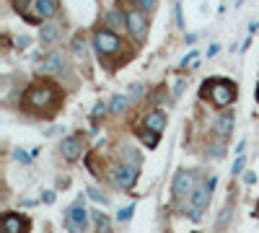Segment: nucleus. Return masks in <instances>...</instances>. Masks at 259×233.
<instances>
[{"label": "nucleus", "instance_id": "2", "mask_svg": "<svg viewBox=\"0 0 259 233\" xmlns=\"http://www.w3.org/2000/svg\"><path fill=\"white\" fill-rule=\"evenodd\" d=\"M200 96H210V101L215 104V107L226 109V107H231V104L236 101V96H239V86H236L233 80H228V78H207L202 83Z\"/></svg>", "mask_w": 259, "mask_h": 233}, {"label": "nucleus", "instance_id": "23", "mask_svg": "<svg viewBox=\"0 0 259 233\" xmlns=\"http://www.w3.org/2000/svg\"><path fill=\"white\" fill-rule=\"evenodd\" d=\"M122 161L130 163V166H140V156H138L135 148H124V151H122Z\"/></svg>", "mask_w": 259, "mask_h": 233}, {"label": "nucleus", "instance_id": "28", "mask_svg": "<svg viewBox=\"0 0 259 233\" xmlns=\"http://www.w3.org/2000/svg\"><path fill=\"white\" fill-rule=\"evenodd\" d=\"M174 21H177V26H179V29H187L184 16H182V3H177V6H174Z\"/></svg>", "mask_w": 259, "mask_h": 233}, {"label": "nucleus", "instance_id": "39", "mask_svg": "<svg viewBox=\"0 0 259 233\" xmlns=\"http://www.w3.org/2000/svg\"><path fill=\"white\" fill-rule=\"evenodd\" d=\"M215 184H218V179H215V176H210V181H207V192H212V189H215Z\"/></svg>", "mask_w": 259, "mask_h": 233}, {"label": "nucleus", "instance_id": "35", "mask_svg": "<svg viewBox=\"0 0 259 233\" xmlns=\"http://www.w3.org/2000/svg\"><path fill=\"white\" fill-rule=\"evenodd\" d=\"M29 41H31L29 36H18V41H16V44H18V50H21V47H29Z\"/></svg>", "mask_w": 259, "mask_h": 233}, {"label": "nucleus", "instance_id": "5", "mask_svg": "<svg viewBox=\"0 0 259 233\" xmlns=\"http://www.w3.org/2000/svg\"><path fill=\"white\" fill-rule=\"evenodd\" d=\"M192 189H194V174L187 171V168H179V171L174 174V184H171V195H174V200L189 197Z\"/></svg>", "mask_w": 259, "mask_h": 233}, {"label": "nucleus", "instance_id": "15", "mask_svg": "<svg viewBox=\"0 0 259 233\" xmlns=\"http://www.w3.org/2000/svg\"><path fill=\"white\" fill-rule=\"evenodd\" d=\"M57 39H60V24H55V21H45L41 29H39V41L45 47H50V44H55Z\"/></svg>", "mask_w": 259, "mask_h": 233}, {"label": "nucleus", "instance_id": "9", "mask_svg": "<svg viewBox=\"0 0 259 233\" xmlns=\"http://www.w3.org/2000/svg\"><path fill=\"white\" fill-rule=\"evenodd\" d=\"M68 70V60H65L62 52H52L47 55L45 60L39 62V73L41 75H57V73H65Z\"/></svg>", "mask_w": 259, "mask_h": 233}, {"label": "nucleus", "instance_id": "38", "mask_svg": "<svg viewBox=\"0 0 259 233\" xmlns=\"http://www.w3.org/2000/svg\"><path fill=\"white\" fill-rule=\"evenodd\" d=\"M41 200H45L47 205H52L55 202V192H45V197H41Z\"/></svg>", "mask_w": 259, "mask_h": 233}, {"label": "nucleus", "instance_id": "18", "mask_svg": "<svg viewBox=\"0 0 259 233\" xmlns=\"http://www.w3.org/2000/svg\"><path fill=\"white\" fill-rule=\"evenodd\" d=\"M138 137L145 143V148H150V151H153V148L158 145V137H161V132H153V130H148V127H143V130L138 132Z\"/></svg>", "mask_w": 259, "mask_h": 233}, {"label": "nucleus", "instance_id": "37", "mask_svg": "<svg viewBox=\"0 0 259 233\" xmlns=\"http://www.w3.org/2000/svg\"><path fill=\"white\" fill-rule=\"evenodd\" d=\"M244 151H246V140H241L239 145H236V153H239V156H244Z\"/></svg>", "mask_w": 259, "mask_h": 233}, {"label": "nucleus", "instance_id": "29", "mask_svg": "<svg viewBox=\"0 0 259 233\" xmlns=\"http://www.w3.org/2000/svg\"><path fill=\"white\" fill-rule=\"evenodd\" d=\"M106 112H109V107H106V104H101V101H99L96 107H94V122H99V119H101V117H104Z\"/></svg>", "mask_w": 259, "mask_h": 233}, {"label": "nucleus", "instance_id": "22", "mask_svg": "<svg viewBox=\"0 0 259 233\" xmlns=\"http://www.w3.org/2000/svg\"><path fill=\"white\" fill-rule=\"evenodd\" d=\"M130 6L138 8V11H156L158 8V0H130Z\"/></svg>", "mask_w": 259, "mask_h": 233}, {"label": "nucleus", "instance_id": "42", "mask_svg": "<svg viewBox=\"0 0 259 233\" xmlns=\"http://www.w3.org/2000/svg\"><path fill=\"white\" fill-rule=\"evenodd\" d=\"M256 104H259V86H256Z\"/></svg>", "mask_w": 259, "mask_h": 233}, {"label": "nucleus", "instance_id": "11", "mask_svg": "<svg viewBox=\"0 0 259 233\" xmlns=\"http://www.w3.org/2000/svg\"><path fill=\"white\" fill-rule=\"evenodd\" d=\"M60 153L65 161H78L80 153H83V140L78 135H68V137H62L60 143Z\"/></svg>", "mask_w": 259, "mask_h": 233}, {"label": "nucleus", "instance_id": "17", "mask_svg": "<svg viewBox=\"0 0 259 233\" xmlns=\"http://www.w3.org/2000/svg\"><path fill=\"white\" fill-rule=\"evenodd\" d=\"M127 104H130V96H124V94H117V96L109 101V112H112V114H124Z\"/></svg>", "mask_w": 259, "mask_h": 233}, {"label": "nucleus", "instance_id": "20", "mask_svg": "<svg viewBox=\"0 0 259 233\" xmlns=\"http://www.w3.org/2000/svg\"><path fill=\"white\" fill-rule=\"evenodd\" d=\"M70 50H73V55H75V57H83V55H85V36H83L80 31L73 36V44H70Z\"/></svg>", "mask_w": 259, "mask_h": 233}, {"label": "nucleus", "instance_id": "41", "mask_svg": "<svg viewBox=\"0 0 259 233\" xmlns=\"http://www.w3.org/2000/svg\"><path fill=\"white\" fill-rule=\"evenodd\" d=\"M254 215H256V218H259V205H256V210H254Z\"/></svg>", "mask_w": 259, "mask_h": 233}, {"label": "nucleus", "instance_id": "4", "mask_svg": "<svg viewBox=\"0 0 259 233\" xmlns=\"http://www.w3.org/2000/svg\"><path fill=\"white\" fill-rule=\"evenodd\" d=\"M85 225H89V210L83 207V202H75L65 210V228L70 233H85Z\"/></svg>", "mask_w": 259, "mask_h": 233}, {"label": "nucleus", "instance_id": "21", "mask_svg": "<svg viewBox=\"0 0 259 233\" xmlns=\"http://www.w3.org/2000/svg\"><path fill=\"white\" fill-rule=\"evenodd\" d=\"M197 62H200V50H189V55L182 60V70H192V68H197Z\"/></svg>", "mask_w": 259, "mask_h": 233}, {"label": "nucleus", "instance_id": "12", "mask_svg": "<svg viewBox=\"0 0 259 233\" xmlns=\"http://www.w3.org/2000/svg\"><path fill=\"white\" fill-rule=\"evenodd\" d=\"M233 124H236L233 112H223L218 119H215V124H212V132H215V137H218V140L231 137V132H233Z\"/></svg>", "mask_w": 259, "mask_h": 233}, {"label": "nucleus", "instance_id": "3", "mask_svg": "<svg viewBox=\"0 0 259 233\" xmlns=\"http://www.w3.org/2000/svg\"><path fill=\"white\" fill-rule=\"evenodd\" d=\"M94 50H96V55H99V62H101V65H106V60H109V57L119 55L122 39H119V34L112 31V29H99V31L94 34Z\"/></svg>", "mask_w": 259, "mask_h": 233}, {"label": "nucleus", "instance_id": "30", "mask_svg": "<svg viewBox=\"0 0 259 233\" xmlns=\"http://www.w3.org/2000/svg\"><path fill=\"white\" fill-rule=\"evenodd\" d=\"M13 158H16V161H21V163H29L34 156H31V153H26V151H21V148H18V151L13 153Z\"/></svg>", "mask_w": 259, "mask_h": 233}, {"label": "nucleus", "instance_id": "25", "mask_svg": "<svg viewBox=\"0 0 259 233\" xmlns=\"http://www.w3.org/2000/svg\"><path fill=\"white\" fill-rule=\"evenodd\" d=\"M133 213H135V205H127V207H122L117 213V220L119 223H130V220H133Z\"/></svg>", "mask_w": 259, "mask_h": 233}, {"label": "nucleus", "instance_id": "19", "mask_svg": "<svg viewBox=\"0 0 259 233\" xmlns=\"http://www.w3.org/2000/svg\"><path fill=\"white\" fill-rule=\"evenodd\" d=\"M94 223H96V233H112V223L109 218H106L104 213H99V210H94Z\"/></svg>", "mask_w": 259, "mask_h": 233}, {"label": "nucleus", "instance_id": "7", "mask_svg": "<svg viewBox=\"0 0 259 233\" xmlns=\"http://www.w3.org/2000/svg\"><path fill=\"white\" fill-rule=\"evenodd\" d=\"M207 200H210V192L207 187H194L192 195H189V218L192 220H200L205 207H207Z\"/></svg>", "mask_w": 259, "mask_h": 233}, {"label": "nucleus", "instance_id": "33", "mask_svg": "<svg viewBox=\"0 0 259 233\" xmlns=\"http://www.w3.org/2000/svg\"><path fill=\"white\" fill-rule=\"evenodd\" d=\"M226 220H231V210H223V213H221V220H218V228H223V225H226Z\"/></svg>", "mask_w": 259, "mask_h": 233}, {"label": "nucleus", "instance_id": "34", "mask_svg": "<svg viewBox=\"0 0 259 233\" xmlns=\"http://www.w3.org/2000/svg\"><path fill=\"white\" fill-rule=\"evenodd\" d=\"M218 52H221V44H210V47H207V57H215Z\"/></svg>", "mask_w": 259, "mask_h": 233}, {"label": "nucleus", "instance_id": "10", "mask_svg": "<svg viewBox=\"0 0 259 233\" xmlns=\"http://www.w3.org/2000/svg\"><path fill=\"white\" fill-rule=\"evenodd\" d=\"M57 13H60V0H31V16H36L39 21H52Z\"/></svg>", "mask_w": 259, "mask_h": 233}, {"label": "nucleus", "instance_id": "40", "mask_svg": "<svg viewBox=\"0 0 259 233\" xmlns=\"http://www.w3.org/2000/svg\"><path fill=\"white\" fill-rule=\"evenodd\" d=\"M256 29H259V21H254V24L249 26V36H254V31H256Z\"/></svg>", "mask_w": 259, "mask_h": 233}, {"label": "nucleus", "instance_id": "8", "mask_svg": "<svg viewBox=\"0 0 259 233\" xmlns=\"http://www.w3.org/2000/svg\"><path fill=\"white\" fill-rule=\"evenodd\" d=\"M138 176H140V166H130V163L122 161L114 168V181H117L119 189H133L135 181H138Z\"/></svg>", "mask_w": 259, "mask_h": 233}, {"label": "nucleus", "instance_id": "24", "mask_svg": "<svg viewBox=\"0 0 259 233\" xmlns=\"http://www.w3.org/2000/svg\"><path fill=\"white\" fill-rule=\"evenodd\" d=\"M85 195H89L94 202H99V205H109V197H104L96 187H89V189H85Z\"/></svg>", "mask_w": 259, "mask_h": 233}, {"label": "nucleus", "instance_id": "13", "mask_svg": "<svg viewBox=\"0 0 259 233\" xmlns=\"http://www.w3.org/2000/svg\"><path fill=\"white\" fill-rule=\"evenodd\" d=\"M104 24H106V29H112V31H124L127 29V13L122 8H109L104 13Z\"/></svg>", "mask_w": 259, "mask_h": 233}, {"label": "nucleus", "instance_id": "14", "mask_svg": "<svg viewBox=\"0 0 259 233\" xmlns=\"http://www.w3.org/2000/svg\"><path fill=\"white\" fill-rule=\"evenodd\" d=\"M29 220L18 213H6L3 215V233H24Z\"/></svg>", "mask_w": 259, "mask_h": 233}, {"label": "nucleus", "instance_id": "26", "mask_svg": "<svg viewBox=\"0 0 259 233\" xmlns=\"http://www.w3.org/2000/svg\"><path fill=\"white\" fill-rule=\"evenodd\" d=\"M143 91H145V88H143V83H133V86H130V94H127V96H130V101L140 99V96H143Z\"/></svg>", "mask_w": 259, "mask_h": 233}, {"label": "nucleus", "instance_id": "43", "mask_svg": "<svg viewBox=\"0 0 259 233\" xmlns=\"http://www.w3.org/2000/svg\"><path fill=\"white\" fill-rule=\"evenodd\" d=\"M194 233H197V230H194Z\"/></svg>", "mask_w": 259, "mask_h": 233}, {"label": "nucleus", "instance_id": "32", "mask_svg": "<svg viewBox=\"0 0 259 233\" xmlns=\"http://www.w3.org/2000/svg\"><path fill=\"white\" fill-rule=\"evenodd\" d=\"M184 86H187V80H184V78H179V80H177V86H174V91H171V96L179 99V96H182V91H184Z\"/></svg>", "mask_w": 259, "mask_h": 233}, {"label": "nucleus", "instance_id": "1", "mask_svg": "<svg viewBox=\"0 0 259 233\" xmlns=\"http://www.w3.org/2000/svg\"><path fill=\"white\" fill-rule=\"evenodd\" d=\"M60 104V91L57 86H52V83L47 80H36L31 83V86L26 88L24 99H21V107H24L26 112H34V114H41V112H50L55 109Z\"/></svg>", "mask_w": 259, "mask_h": 233}, {"label": "nucleus", "instance_id": "27", "mask_svg": "<svg viewBox=\"0 0 259 233\" xmlns=\"http://www.w3.org/2000/svg\"><path fill=\"white\" fill-rule=\"evenodd\" d=\"M13 8H16V13L24 16L26 8H31V0H13Z\"/></svg>", "mask_w": 259, "mask_h": 233}, {"label": "nucleus", "instance_id": "31", "mask_svg": "<svg viewBox=\"0 0 259 233\" xmlns=\"http://www.w3.org/2000/svg\"><path fill=\"white\" fill-rule=\"evenodd\" d=\"M241 171H244V156H239L231 166V174H241Z\"/></svg>", "mask_w": 259, "mask_h": 233}, {"label": "nucleus", "instance_id": "36", "mask_svg": "<svg viewBox=\"0 0 259 233\" xmlns=\"http://www.w3.org/2000/svg\"><path fill=\"white\" fill-rule=\"evenodd\" d=\"M244 181H246V184H254V181H256L254 171H246V174H244Z\"/></svg>", "mask_w": 259, "mask_h": 233}, {"label": "nucleus", "instance_id": "16", "mask_svg": "<svg viewBox=\"0 0 259 233\" xmlns=\"http://www.w3.org/2000/svg\"><path fill=\"white\" fill-rule=\"evenodd\" d=\"M145 127L153 132H163L166 130V114L163 112H150L145 114Z\"/></svg>", "mask_w": 259, "mask_h": 233}, {"label": "nucleus", "instance_id": "6", "mask_svg": "<svg viewBox=\"0 0 259 233\" xmlns=\"http://www.w3.org/2000/svg\"><path fill=\"white\" fill-rule=\"evenodd\" d=\"M127 31L133 34V39L138 41V44L148 39V18L143 16V11L133 8L127 13Z\"/></svg>", "mask_w": 259, "mask_h": 233}]
</instances>
